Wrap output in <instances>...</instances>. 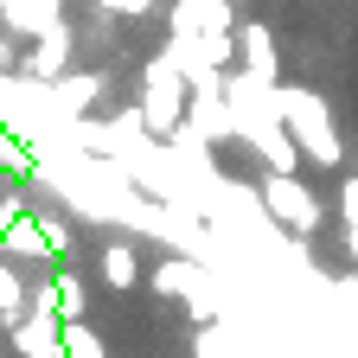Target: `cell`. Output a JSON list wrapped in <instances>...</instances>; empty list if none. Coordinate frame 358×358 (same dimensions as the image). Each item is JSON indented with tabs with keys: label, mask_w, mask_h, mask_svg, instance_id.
I'll return each instance as SVG.
<instances>
[{
	"label": "cell",
	"mask_w": 358,
	"mask_h": 358,
	"mask_svg": "<svg viewBox=\"0 0 358 358\" xmlns=\"http://www.w3.org/2000/svg\"><path fill=\"white\" fill-rule=\"evenodd\" d=\"M256 205H262V217L275 224L282 237H313L320 231V217H327V205H320V192L307 186L301 173H262V186H256Z\"/></svg>",
	"instance_id": "6da1fadb"
},
{
	"label": "cell",
	"mask_w": 358,
	"mask_h": 358,
	"mask_svg": "<svg viewBox=\"0 0 358 358\" xmlns=\"http://www.w3.org/2000/svg\"><path fill=\"white\" fill-rule=\"evenodd\" d=\"M275 109H282V128L294 134V148L307 160H320V166H339V134H333V115L327 103L313 96V90H275Z\"/></svg>",
	"instance_id": "7a4b0ae2"
},
{
	"label": "cell",
	"mask_w": 358,
	"mask_h": 358,
	"mask_svg": "<svg viewBox=\"0 0 358 358\" xmlns=\"http://www.w3.org/2000/svg\"><path fill=\"white\" fill-rule=\"evenodd\" d=\"M13 352L20 358H64V320L52 307H32L13 320Z\"/></svg>",
	"instance_id": "3957f363"
},
{
	"label": "cell",
	"mask_w": 358,
	"mask_h": 358,
	"mask_svg": "<svg viewBox=\"0 0 358 358\" xmlns=\"http://www.w3.org/2000/svg\"><path fill=\"white\" fill-rule=\"evenodd\" d=\"M0 26H7L20 45H32V38L64 26V0H0Z\"/></svg>",
	"instance_id": "277c9868"
},
{
	"label": "cell",
	"mask_w": 358,
	"mask_h": 358,
	"mask_svg": "<svg viewBox=\"0 0 358 358\" xmlns=\"http://www.w3.org/2000/svg\"><path fill=\"white\" fill-rule=\"evenodd\" d=\"M205 32H237L231 0H173V38H205Z\"/></svg>",
	"instance_id": "5b68a950"
},
{
	"label": "cell",
	"mask_w": 358,
	"mask_h": 358,
	"mask_svg": "<svg viewBox=\"0 0 358 358\" xmlns=\"http://www.w3.org/2000/svg\"><path fill=\"white\" fill-rule=\"evenodd\" d=\"M64 71H71V32L64 26L45 32V38H32L26 58H20V77H38V83H58Z\"/></svg>",
	"instance_id": "8992f818"
},
{
	"label": "cell",
	"mask_w": 358,
	"mask_h": 358,
	"mask_svg": "<svg viewBox=\"0 0 358 358\" xmlns=\"http://www.w3.org/2000/svg\"><path fill=\"white\" fill-rule=\"evenodd\" d=\"M237 52H243V71H250L256 83H268V90L282 83V77H275V38H268L262 20H250V26L237 32Z\"/></svg>",
	"instance_id": "52a82bcc"
},
{
	"label": "cell",
	"mask_w": 358,
	"mask_h": 358,
	"mask_svg": "<svg viewBox=\"0 0 358 358\" xmlns=\"http://www.w3.org/2000/svg\"><path fill=\"white\" fill-rule=\"evenodd\" d=\"M103 282H109V288H122V294L141 282V243L109 237V243H103Z\"/></svg>",
	"instance_id": "ba28073f"
},
{
	"label": "cell",
	"mask_w": 358,
	"mask_h": 358,
	"mask_svg": "<svg viewBox=\"0 0 358 358\" xmlns=\"http://www.w3.org/2000/svg\"><path fill=\"white\" fill-rule=\"evenodd\" d=\"M339 224H345V250L358 262V179H345V192H339Z\"/></svg>",
	"instance_id": "9c48e42d"
},
{
	"label": "cell",
	"mask_w": 358,
	"mask_h": 358,
	"mask_svg": "<svg viewBox=\"0 0 358 358\" xmlns=\"http://www.w3.org/2000/svg\"><path fill=\"white\" fill-rule=\"evenodd\" d=\"M339 301H352V313H358V275H339Z\"/></svg>",
	"instance_id": "30bf717a"
}]
</instances>
